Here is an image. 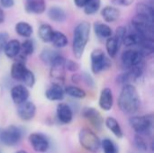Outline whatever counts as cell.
<instances>
[{
  "label": "cell",
  "mask_w": 154,
  "mask_h": 153,
  "mask_svg": "<svg viewBox=\"0 0 154 153\" xmlns=\"http://www.w3.org/2000/svg\"><path fill=\"white\" fill-rule=\"evenodd\" d=\"M64 89L60 85L53 84V86L48 88L45 92V96L50 101H61L64 98Z\"/></svg>",
  "instance_id": "2e32d148"
},
{
  "label": "cell",
  "mask_w": 154,
  "mask_h": 153,
  "mask_svg": "<svg viewBox=\"0 0 154 153\" xmlns=\"http://www.w3.org/2000/svg\"><path fill=\"white\" fill-rule=\"evenodd\" d=\"M65 61L66 60L59 53L51 63V77L54 85L61 86L65 77Z\"/></svg>",
  "instance_id": "52a82bcc"
},
{
  "label": "cell",
  "mask_w": 154,
  "mask_h": 153,
  "mask_svg": "<svg viewBox=\"0 0 154 153\" xmlns=\"http://www.w3.org/2000/svg\"><path fill=\"white\" fill-rule=\"evenodd\" d=\"M59 53L52 50H50V49H46V50H43L42 52L41 53V59L42 61H44L45 63L47 64H50L52 62V60H54V58L58 55Z\"/></svg>",
  "instance_id": "836d02e7"
},
{
  "label": "cell",
  "mask_w": 154,
  "mask_h": 153,
  "mask_svg": "<svg viewBox=\"0 0 154 153\" xmlns=\"http://www.w3.org/2000/svg\"><path fill=\"white\" fill-rule=\"evenodd\" d=\"M101 147L104 153H119L116 144L110 139H104L101 142Z\"/></svg>",
  "instance_id": "4dcf8cb0"
},
{
  "label": "cell",
  "mask_w": 154,
  "mask_h": 153,
  "mask_svg": "<svg viewBox=\"0 0 154 153\" xmlns=\"http://www.w3.org/2000/svg\"><path fill=\"white\" fill-rule=\"evenodd\" d=\"M20 50H21V43L19 42V41L13 39L8 41V42L5 46L4 52L7 58L14 59L20 53Z\"/></svg>",
  "instance_id": "ac0fdd59"
},
{
  "label": "cell",
  "mask_w": 154,
  "mask_h": 153,
  "mask_svg": "<svg viewBox=\"0 0 154 153\" xmlns=\"http://www.w3.org/2000/svg\"><path fill=\"white\" fill-rule=\"evenodd\" d=\"M16 153H27L25 151H17Z\"/></svg>",
  "instance_id": "ee69618b"
},
{
  "label": "cell",
  "mask_w": 154,
  "mask_h": 153,
  "mask_svg": "<svg viewBox=\"0 0 154 153\" xmlns=\"http://www.w3.org/2000/svg\"><path fill=\"white\" fill-rule=\"evenodd\" d=\"M57 116L60 123L68 124L73 119V112L69 106L65 103H60L57 106Z\"/></svg>",
  "instance_id": "9a60e30c"
},
{
  "label": "cell",
  "mask_w": 154,
  "mask_h": 153,
  "mask_svg": "<svg viewBox=\"0 0 154 153\" xmlns=\"http://www.w3.org/2000/svg\"><path fill=\"white\" fill-rule=\"evenodd\" d=\"M142 36L138 34L137 32H131V33H126L125 37L123 40V43L126 47H133V46H138L141 42Z\"/></svg>",
  "instance_id": "83f0119b"
},
{
  "label": "cell",
  "mask_w": 154,
  "mask_h": 153,
  "mask_svg": "<svg viewBox=\"0 0 154 153\" xmlns=\"http://www.w3.org/2000/svg\"><path fill=\"white\" fill-rule=\"evenodd\" d=\"M131 127L139 135H147L151 133L153 124V119L151 115L134 116L129 120Z\"/></svg>",
  "instance_id": "8992f818"
},
{
  "label": "cell",
  "mask_w": 154,
  "mask_h": 153,
  "mask_svg": "<svg viewBox=\"0 0 154 153\" xmlns=\"http://www.w3.org/2000/svg\"><path fill=\"white\" fill-rule=\"evenodd\" d=\"M134 0H117V3L119 5H126V6H128V5H132L134 3Z\"/></svg>",
  "instance_id": "b9f144b4"
},
{
  "label": "cell",
  "mask_w": 154,
  "mask_h": 153,
  "mask_svg": "<svg viewBox=\"0 0 154 153\" xmlns=\"http://www.w3.org/2000/svg\"><path fill=\"white\" fill-rule=\"evenodd\" d=\"M136 10H137V14H138L144 15V16H146V17L153 20V7L151 5H149V4H143V3L138 4L137 5V7H136Z\"/></svg>",
  "instance_id": "f546056e"
},
{
  "label": "cell",
  "mask_w": 154,
  "mask_h": 153,
  "mask_svg": "<svg viewBox=\"0 0 154 153\" xmlns=\"http://www.w3.org/2000/svg\"><path fill=\"white\" fill-rule=\"evenodd\" d=\"M133 27L138 34L146 39L153 40V20L141 14H136L132 19Z\"/></svg>",
  "instance_id": "3957f363"
},
{
  "label": "cell",
  "mask_w": 154,
  "mask_h": 153,
  "mask_svg": "<svg viewBox=\"0 0 154 153\" xmlns=\"http://www.w3.org/2000/svg\"><path fill=\"white\" fill-rule=\"evenodd\" d=\"M101 1L100 0H90L85 6H84V12L86 14L91 15L96 14L99 8H100Z\"/></svg>",
  "instance_id": "1f68e13d"
},
{
  "label": "cell",
  "mask_w": 154,
  "mask_h": 153,
  "mask_svg": "<svg viewBox=\"0 0 154 153\" xmlns=\"http://www.w3.org/2000/svg\"><path fill=\"white\" fill-rule=\"evenodd\" d=\"M9 41V35L5 32H0V51L4 50L5 46Z\"/></svg>",
  "instance_id": "74e56055"
},
{
  "label": "cell",
  "mask_w": 154,
  "mask_h": 153,
  "mask_svg": "<svg viewBox=\"0 0 154 153\" xmlns=\"http://www.w3.org/2000/svg\"><path fill=\"white\" fill-rule=\"evenodd\" d=\"M111 60L100 49H96L91 52V69L94 74H99L111 68Z\"/></svg>",
  "instance_id": "5b68a950"
},
{
  "label": "cell",
  "mask_w": 154,
  "mask_h": 153,
  "mask_svg": "<svg viewBox=\"0 0 154 153\" xmlns=\"http://www.w3.org/2000/svg\"><path fill=\"white\" fill-rule=\"evenodd\" d=\"M25 11L29 14H40L45 11L44 0H29L25 3Z\"/></svg>",
  "instance_id": "e0dca14e"
},
{
  "label": "cell",
  "mask_w": 154,
  "mask_h": 153,
  "mask_svg": "<svg viewBox=\"0 0 154 153\" xmlns=\"http://www.w3.org/2000/svg\"><path fill=\"white\" fill-rule=\"evenodd\" d=\"M53 30L51 28V25L43 23L39 27L38 30V35L40 37V39L43 41V42H51V38H52V34H53Z\"/></svg>",
  "instance_id": "d4e9b609"
},
{
  "label": "cell",
  "mask_w": 154,
  "mask_h": 153,
  "mask_svg": "<svg viewBox=\"0 0 154 153\" xmlns=\"http://www.w3.org/2000/svg\"><path fill=\"white\" fill-rule=\"evenodd\" d=\"M32 25L26 22H19L15 25L16 33L24 38H29L32 34Z\"/></svg>",
  "instance_id": "484cf974"
},
{
  "label": "cell",
  "mask_w": 154,
  "mask_h": 153,
  "mask_svg": "<svg viewBox=\"0 0 154 153\" xmlns=\"http://www.w3.org/2000/svg\"><path fill=\"white\" fill-rule=\"evenodd\" d=\"M90 35V23L84 21L79 23L73 32L72 50L74 56L77 59H80L83 56L86 46L88 42Z\"/></svg>",
  "instance_id": "7a4b0ae2"
},
{
  "label": "cell",
  "mask_w": 154,
  "mask_h": 153,
  "mask_svg": "<svg viewBox=\"0 0 154 153\" xmlns=\"http://www.w3.org/2000/svg\"><path fill=\"white\" fill-rule=\"evenodd\" d=\"M120 42L118 41V40L115 37V36H111L110 38H108L106 40V49L107 51V54L109 55V57L114 58L116 57V55L117 54L119 48H120Z\"/></svg>",
  "instance_id": "cb8c5ba5"
},
{
  "label": "cell",
  "mask_w": 154,
  "mask_h": 153,
  "mask_svg": "<svg viewBox=\"0 0 154 153\" xmlns=\"http://www.w3.org/2000/svg\"><path fill=\"white\" fill-rule=\"evenodd\" d=\"M126 28L125 27V26H120V27H118L117 29H116V38L118 40V41L121 43V42H123V40H124V38L125 37V35H126Z\"/></svg>",
  "instance_id": "d590c367"
},
{
  "label": "cell",
  "mask_w": 154,
  "mask_h": 153,
  "mask_svg": "<svg viewBox=\"0 0 154 153\" xmlns=\"http://www.w3.org/2000/svg\"><path fill=\"white\" fill-rule=\"evenodd\" d=\"M5 21V14H4V11L0 8V23H4Z\"/></svg>",
  "instance_id": "7bdbcfd3"
},
{
  "label": "cell",
  "mask_w": 154,
  "mask_h": 153,
  "mask_svg": "<svg viewBox=\"0 0 154 153\" xmlns=\"http://www.w3.org/2000/svg\"><path fill=\"white\" fill-rule=\"evenodd\" d=\"M64 93L65 95H68L71 97L78 98V99H82L86 96V92L76 86H68L64 88Z\"/></svg>",
  "instance_id": "f1b7e54d"
},
{
  "label": "cell",
  "mask_w": 154,
  "mask_h": 153,
  "mask_svg": "<svg viewBox=\"0 0 154 153\" xmlns=\"http://www.w3.org/2000/svg\"><path fill=\"white\" fill-rule=\"evenodd\" d=\"M94 31L95 33L99 37V38H106L108 39L112 36L113 32L112 29L107 25L103 23H95L94 24Z\"/></svg>",
  "instance_id": "603a6c76"
},
{
  "label": "cell",
  "mask_w": 154,
  "mask_h": 153,
  "mask_svg": "<svg viewBox=\"0 0 154 153\" xmlns=\"http://www.w3.org/2000/svg\"><path fill=\"white\" fill-rule=\"evenodd\" d=\"M51 42H52V44L56 48H64L68 44V38L64 33L58 31H54Z\"/></svg>",
  "instance_id": "4316f807"
},
{
  "label": "cell",
  "mask_w": 154,
  "mask_h": 153,
  "mask_svg": "<svg viewBox=\"0 0 154 153\" xmlns=\"http://www.w3.org/2000/svg\"><path fill=\"white\" fill-rule=\"evenodd\" d=\"M36 113V106L31 101H25L20 105H18L17 107V114L19 117L23 121H30L32 120Z\"/></svg>",
  "instance_id": "7c38bea8"
},
{
  "label": "cell",
  "mask_w": 154,
  "mask_h": 153,
  "mask_svg": "<svg viewBox=\"0 0 154 153\" xmlns=\"http://www.w3.org/2000/svg\"><path fill=\"white\" fill-rule=\"evenodd\" d=\"M22 82L24 84V87H32L34 86V83H35V76H34V74L30 69H27Z\"/></svg>",
  "instance_id": "e575fe53"
},
{
  "label": "cell",
  "mask_w": 154,
  "mask_h": 153,
  "mask_svg": "<svg viewBox=\"0 0 154 153\" xmlns=\"http://www.w3.org/2000/svg\"><path fill=\"white\" fill-rule=\"evenodd\" d=\"M0 5L4 8H10L14 6V0H0Z\"/></svg>",
  "instance_id": "ab89813d"
},
{
  "label": "cell",
  "mask_w": 154,
  "mask_h": 153,
  "mask_svg": "<svg viewBox=\"0 0 154 153\" xmlns=\"http://www.w3.org/2000/svg\"><path fill=\"white\" fill-rule=\"evenodd\" d=\"M80 145L87 151L96 153L101 147V142L98 136L89 129H82L79 133Z\"/></svg>",
  "instance_id": "277c9868"
},
{
  "label": "cell",
  "mask_w": 154,
  "mask_h": 153,
  "mask_svg": "<svg viewBox=\"0 0 154 153\" xmlns=\"http://www.w3.org/2000/svg\"><path fill=\"white\" fill-rule=\"evenodd\" d=\"M33 51H34V44H33V41L32 40L27 39L21 44L20 52L23 56H25V57L29 56V55L32 54Z\"/></svg>",
  "instance_id": "d6a6232c"
},
{
  "label": "cell",
  "mask_w": 154,
  "mask_h": 153,
  "mask_svg": "<svg viewBox=\"0 0 154 153\" xmlns=\"http://www.w3.org/2000/svg\"><path fill=\"white\" fill-rule=\"evenodd\" d=\"M106 128L117 138H122L124 136L123 130L118 123V121L114 117H107L105 121Z\"/></svg>",
  "instance_id": "ffe728a7"
},
{
  "label": "cell",
  "mask_w": 154,
  "mask_h": 153,
  "mask_svg": "<svg viewBox=\"0 0 154 153\" xmlns=\"http://www.w3.org/2000/svg\"><path fill=\"white\" fill-rule=\"evenodd\" d=\"M27 68L25 67V64L23 62H19V61H15L11 68V77L17 81H22L26 71H27Z\"/></svg>",
  "instance_id": "d6986e66"
},
{
  "label": "cell",
  "mask_w": 154,
  "mask_h": 153,
  "mask_svg": "<svg viewBox=\"0 0 154 153\" xmlns=\"http://www.w3.org/2000/svg\"><path fill=\"white\" fill-rule=\"evenodd\" d=\"M82 115L96 128L101 129L104 124V119L102 115L93 107H86L83 109Z\"/></svg>",
  "instance_id": "8fae6325"
},
{
  "label": "cell",
  "mask_w": 154,
  "mask_h": 153,
  "mask_svg": "<svg viewBox=\"0 0 154 153\" xmlns=\"http://www.w3.org/2000/svg\"><path fill=\"white\" fill-rule=\"evenodd\" d=\"M140 103V96L136 88L131 84L124 85L118 98L120 109L125 114L133 115L139 109Z\"/></svg>",
  "instance_id": "6da1fadb"
},
{
  "label": "cell",
  "mask_w": 154,
  "mask_h": 153,
  "mask_svg": "<svg viewBox=\"0 0 154 153\" xmlns=\"http://www.w3.org/2000/svg\"><path fill=\"white\" fill-rule=\"evenodd\" d=\"M89 1L90 0H74V3L78 7H84Z\"/></svg>",
  "instance_id": "60d3db41"
},
{
  "label": "cell",
  "mask_w": 154,
  "mask_h": 153,
  "mask_svg": "<svg viewBox=\"0 0 154 153\" xmlns=\"http://www.w3.org/2000/svg\"><path fill=\"white\" fill-rule=\"evenodd\" d=\"M29 142L32 149L39 153L46 152L50 147L48 139L42 133H34L29 136Z\"/></svg>",
  "instance_id": "30bf717a"
},
{
  "label": "cell",
  "mask_w": 154,
  "mask_h": 153,
  "mask_svg": "<svg viewBox=\"0 0 154 153\" xmlns=\"http://www.w3.org/2000/svg\"><path fill=\"white\" fill-rule=\"evenodd\" d=\"M101 15L103 16L104 20L107 23H113L116 22L119 16H120V11L111 5L106 6L102 11H101Z\"/></svg>",
  "instance_id": "44dd1931"
},
{
  "label": "cell",
  "mask_w": 154,
  "mask_h": 153,
  "mask_svg": "<svg viewBox=\"0 0 154 153\" xmlns=\"http://www.w3.org/2000/svg\"><path fill=\"white\" fill-rule=\"evenodd\" d=\"M144 57L138 50H127L123 52L121 60L122 63L128 70L143 65Z\"/></svg>",
  "instance_id": "9c48e42d"
},
{
  "label": "cell",
  "mask_w": 154,
  "mask_h": 153,
  "mask_svg": "<svg viewBox=\"0 0 154 153\" xmlns=\"http://www.w3.org/2000/svg\"><path fill=\"white\" fill-rule=\"evenodd\" d=\"M11 97L14 104L20 105L27 101L29 97V91L23 85H16L11 89Z\"/></svg>",
  "instance_id": "4fadbf2b"
},
{
  "label": "cell",
  "mask_w": 154,
  "mask_h": 153,
  "mask_svg": "<svg viewBox=\"0 0 154 153\" xmlns=\"http://www.w3.org/2000/svg\"><path fill=\"white\" fill-rule=\"evenodd\" d=\"M48 16L51 20L57 23H61L66 20L65 11L59 6H51L48 11Z\"/></svg>",
  "instance_id": "7402d4cb"
},
{
  "label": "cell",
  "mask_w": 154,
  "mask_h": 153,
  "mask_svg": "<svg viewBox=\"0 0 154 153\" xmlns=\"http://www.w3.org/2000/svg\"><path fill=\"white\" fill-rule=\"evenodd\" d=\"M99 106L104 111H110L114 105L113 92L109 87H105L102 89L99 96Z\"/></svg>",
  "instance_id": "5bb4252c"
},
{
  "label": "cell",
  "mask_w": 154,
  "mask_h": 153,
  "mask_svg": "<svg viewBox=\"0 0 154 153\" xmlns=\"http://www.w3.org/2000/svg\"><path fill=\"white\" fill-rule=\"evenodd\" d=\"M25 1H29V0H25Z\"/></svg>",
  "instance_id": "f6af8a7d"
},
{
  "label": "cell",
  "mask_w": 154,
  "mask_h": 153,
  "mask_svg": "<svg viewBox=\"0 0 154 153\" xmlns=\"http://www.w3.org/2000/svg\"><path fill=\"white\" fill-rule=\"evenodd\" d=\"M22 131L19 127L11 125L4 129L0 133V141L5 146H14L22 139Z\"/></svg>",
  "instance_id": "ba28073f"
},
{
  "label": "cell",
  "mask_w": 154,
  "mask_h": 153,
  "mask_svg": "<svg viewBox=\"0 0 154 153\" xmlns=\"http://www.w3.org/2000/svg\"><path fill=\"white\" fill-rule=\"evenodd\" d=\"M135 143H136L137 147H138L140 150H143V151H146V150H147V143H146L145 141L143 139L142 135L137 134V135L135 136Z\"/></svg>",
  "instance_id": "8d00e7d4"
},
{
  "label": "cell",
  "mask_w": 154,
  "mask_h": 153,
  "mask_svg": "<svg viewBox=\"0 0 154 153\" xmlns=\"http://www.w3.org/2000/svg\"><path fill=\"white\" fill-rule=\"evenodd\" d=\"M65 69L71 72H75L79 69V64L73 60H66L65 61Z\"/></svg>",
  "instance_id": "f35d334b"
}]
</instances>
